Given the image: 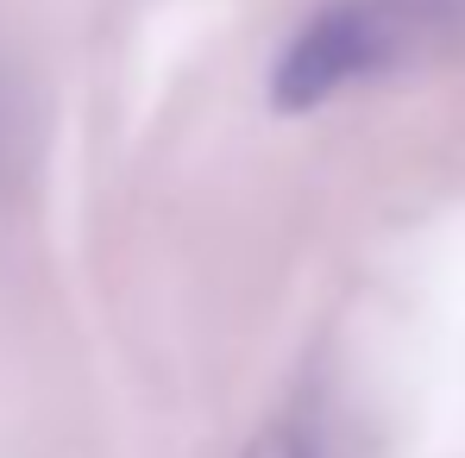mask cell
Segmentation results:
<instances>
[{
  "instance_id": "6da1fadb",
  "label": "cell",
  "mask_w": 465,
  "mask_h": 458,
  "mask_svg": "<svg viewBox=\"0 0 465 458\" xmlns=\"http://www.w3.org/2000/svg\"><path fill=\"white\" fill-rule=\"evenodd\" d=\"M465 38V0H327L296 25L271 70V101L283 113L327 107L346 88L384 82Z\"/></svg>"
},
{
  "instance_id": "7a4b0ae2",
  "label": "cell",
  "mask_w": 465,
  "mask_h": 458,
  "mask_svg": "<svg viewBox=\"0 0 465 458\" xmlns=\"http://www.w3.org/2000/svg\"><path fill=\"white\" fill-rule=\"evenodd\" d=\"M239 458H327V446H321V421H314L309 408H290V414L264 421Z\"/></svg>"
}]
</instances>
